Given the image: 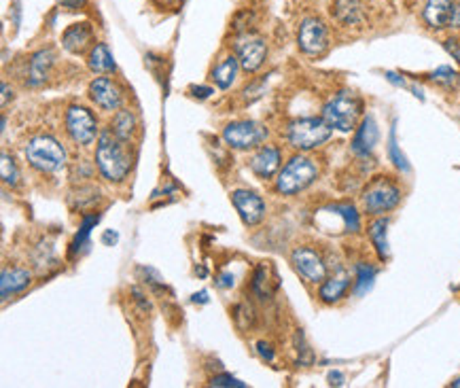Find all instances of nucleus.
<instances>
[{
    "label": "nucleus",
    "mask_w": 460,
    "mask_h": 388,
    "mask_svg": "<svg viewBox=\"0 0 460 388\" xmlns=\"http://www.w3.org/2000/svg\"><path fill=\"white\" fill-rule=\"evenodd\" d=\"M96 166L100 174L106 180H111V183H121V180H125L134 166V151H132L129 140L119 138L111 127L104 129L98 136Z\"/></svg>",
    "instance_id": "1"
},
{
    "label": "nucleus",
    "mask_w": 460,
    "mask_h": 388,
    "mask_svg": "<svg viewBox=\"0 0 460 388\" xmlns=\"http://www.w3.org/2000/svg\"><path fill=\"white\" fill-rule=\"evenodd\" d=\"M363 115V100L353 91H339L322 107V119L339 132H353Z\"/></svg>",
    "instance_id": "2"
},
{
    "label": "nucleus",
    "mask_w": 460,
    "mask_h": 388,
    "mask_svg": "<svg viewBox=\"0 0 460 388\" xmlns=\"http://www.w3.org/2000/svg\"><path fill=\"white\" fill-rule=\"evenodd\" d=\"M23 155L28 164L43 172V174H53L60 172L66 166V151L64 147L51 136H36L32 138L23 149Z\"/></svg>",
    "instance_id": "3"
},
{
    "label": "nucleus",
    "mask_w": 460,
    "mask_h": 388,
    "mask_svg": "<svg viewBox=\"0 0 460 388\" xmlns=\"http://www.w3.org/2000/svg\"><path fill=\"white\" fill-rule=\"evenodd\" d=\"M318 176V166L314 160L306 155H295L286 162V166L280 170L276 178V189L282 195H295L304 189H308Z\"/></svg>",
    "instance_id": "4"
},
{
    "label": "nucleus",
    "mask_w": 460,
    "mask_h": 388,
    "mask_svg": "<svg viewBox=\"0 0 460 388\" xmlns=\"http://www.w3.org/2000/svg\"><path fill=\"white\" fill-rule=\"evenodd\" d=\"M333 134V127L322 117H306L297 119L289 125V144L297 151H312L327 142Z\"/></svg>",
    "instance_id": "5"
},
{
    "label": "nucleus",
    "mask_w": 460,
    "mask_h": 388,
    "mask_svg": "<svg viewBox=\"0 0 460 388\" xmlns=\"http://www.w3.org/2000/svg\"><path fill=\"white\" fill-rule=\"evenodd\" d=\"M401 202V189L388 176H377L363 191V208L369 215H384L395 211Z\"/></svg>",
    "instance_id": "6"
},
{
    "label": "nucleus",
    "mask_w": 460,
    "mask_h": 388,
    "mask_svg": "<svg viewBox=\"0 0 460 388\" xmlns=\"http://www.w3.org/2000/svg\"><path fill=\"white\" fill-rule=\"evenodd\" d=\"M66 132L72 138V142L87 147L98 136V121L85 107H68L66 111Z\"/></svg>",
    "instance_id": "7"
},
{
    "label": "nucleus",
    "mask_w": 460,
    "mask_h": 388,
    "mask_svg": "<svg viewBox=\"0 0 460 388\" xmlns=\"http://www.w3.org/2000/svg\"><path fill=\"white\" fill-rule=\"evenodd\" d=\"M265 127L255 121H236L223 129V140L227 147L238 151H249L259 147L265 140Z\"/></svg>",
    "instance_id": "8"
},
{
    "label": "nucleus",
    "mask_w": 460,
    "mask_h": 388,
    "mask_svg": "<svg viewBox=\"0 0 460 388\" xmlns=\"http://www.w3.org/2000/svg\"><path fill=\"white\" fill-rule=\"evenodd\" d=\"M297 43L300 49L308 56H322L329 47V28L327 23L318 17H308L300 25V34H297Z\"/></svg>",
    "instance_id": "9"
},
{
    "label": "nucleus",
    "mask_w": 460,
    "mask_h": 388,
    "mask_svg": "<svg viewBox=\"0 0 460 388\" xmlns=\"http://www.w3.org/2000/svg\"><path fill=\"white\" fill-rule=\"evenodd\" d=\"M291 261L297 274L308 282H322L327 278V266H324L322 257L310 246H297L291 255Z\"/></svg>",
    "instance_id": "10"
},
{
    "label": "nucleus",
    "mask_w": 460,
    "mask_h": 388,
    "mask_svg": "<svg viewBox=\"0 0 460 388\" xmlns=\"http://www.w3.org/2000/svg\"><path fill=\"white\" fill-rule=\"evenodd\" d=\"M87 94H90V100L94 102L98 109L108 111V113L119 111L121 105H123L121 87L113 79H108V76H98V79H94L90 83Z\"/></svg>",
    "instance_id": "11"
},
{
    "label": "nucleus",
    "mask_w": 460,
    "mask_h": 388,
    "mask_svg": "<svg viewBox=\"0 0 460 388\" xmlns=\"http://www.w3.org/2000/svg\"><path fill=\"white\" fill-rule=\"evenodd\" d=\"M231 202L244 225H257L265 217V202L253 191L238 189L231 193Z\"/></svg>",
    "instance_id": "12"
},
{
    "label": "nucleus",
    "mask_w": 460,
    "mask_h": 388,
    "mask_svg": "<svg viewBox=\"0 0 460 388\" xmlns=\"http://www.w3.org/2000/svg\"><path fill=\"white\" fill-rule=\"evenodd\" d=\"M236 51H238V60H240V66L244 68L247 72H257L265 58H267V45L263 39H244L236 45Z\"/></svg>",
    "instance_id": "13"
},
{
    "label": "nucleus",
    "mask_w": 460,
    "mask_h": 388,
    "mask_svg": "<svg viewBox=\"0 0 460 388\" xmlns=\"http://www.w3.org/2000/svg\"><path fill=\"white\" fill-rule=\"evenodd\" d=\"M280 160H282V155H280V149H278V147H269V144L259 147L257 153L251 158V170H253L259 178H265V180H267V178H272V176L278 172Z\"/></svg>",
    "instance_id": "14"
},
{
    "label": "nucleus",
    "mask_w": 460,
    "mask_h": 388,
    "mask_svg": "<svg viewBox=\"0 0 460 388\" xmlns=\"http://www.w3.org/2000/svg\"><path fill=\"white\" fill-rule=\"evenodd\" d=\"M94 41V28L87 21L81 23H72L70 28L64 32L62 36V47L68 51V54H83V51L92 45Z\"/></svg>",
    "instance_id": "15"
},
{
    "label": "nucleus",
    "mask_w": 460,
    "mask_h": 388,
    "mask_svg": "<svg viewBox=\"0 0 460 388\" xmlns=\"http://www.w3.org/2000/svg\"><path fill=\"white\" fill-rule=\"evenodd\" d=\"M454 0H426L422 9V19L430 30H443L448 28V21L452 15Z\"/></svg>",
    "instance_id": "16"
},
{
    "label": "nucleus",
    "mask_w": 460,
    "mask_h": 388,
    "mask_svg": "<svg viewBox=\"0 0 460 388\" xmlns=\"http://www.w3.org/2000/svg\"><path fill=\"white\" fill-rule=\"evenodd\" d=\"M377 136L380 134H377L375 119L371 115L363 117V121L357 127V134L353 138V151L359 155V158H367V155H371V151L377 144Z\"/></svg>",
    "instance_id": "17"
},
{
    "label": "nucleus",
    "mask_w": 460,
    "mask_h": 388,
    "mask_svg": "<svg viewBox=\"0 0 460 388\" xmlns=\"http://www.w3.org/2000/svg\"><path fill=\"white\" fill-rule=\"evenodd\" d=\"M51 66H53V51L51 49L36 51V54L30 58V64H28V83L32 87L43 85L47 81L49 72H51Z\"/></svg>",
    "instance_id": "18"
},
{
    "label": "nucleus",
    "mask_w": 460,
    "mask_h": 388,
    "mask_svg": "<svg viewBox=\"0 0 460 388\" xmlns=\"http://www.w3.org/2000/svg\"><path fill=\"white\" fill-rule=\"evenodd\" d=\"M30 280H32L30 272L23 268L5 270L3 276H0V295H3V299H7L9 295L23 291L30 284Z\"/></svg>",
    "instance_id": "19"
},
{
    "label": "nucleus",
    "mask_w": 460,
    "mask_h": 388,
    "mask_svg": "<svg viewBox=\"0 0 460 388\" xmlns=\"http://www.w3.org/2000/svg\"><path fill=\"white\" fill-rule=\"evenodd\" d=\"M333 13L344 25H359L365 19V5L363 0H335Z\"/></svg>",
    "instance_id": "20"
},
{
    "label": "nucleus",
    "mask_w": 460,
    "mask_h": 388,
    "mask_svg": "<svg viewBox=\"0 0 460 388\" xmlns=\"http://www.w3.org/2000/svg\"><path fill=\"white\" fill-rule=\"evenodd\" d=\"M87 66L92 72L96 74H108V72H115V60H113V54L111 49H108L104 43H96L92 49H90V56H87Z\"/></svg>",
    "instance_id": "21"
},
{
    "label": "nucleus",
    "mask_w": 460,
    "mask_h": 388,
    "mask_svg": "<svg viewBox=\"0 0 460 388\" xmlns=\"http://www.w3.org/2000/svg\"><path fill=\"white\" fill-rule=\"evenodd\" d=\"M238 68H240V60L236 56H227L221 64H216L212 70V81L216 83V87L221 89L231 87L238 76Z\"/></svg>",
    "instance_id": "22"
},
{
    "label": "nucleus",
    "mask_w": 460,
    "mask_h": 388,
    "mask_svg": "<svg viewBox=\"0 0 460 388\" xmlns=\"http://www.w3.org/2000/svg\"><path fill=\"white\" fill-rule=\"evenodd\" d=\"M348 289H350V280L348 278H324L322 284H320L318 297L324 303H337L346 295Z\"/></svg>",
    "instance_id": "23"
},
{
    "label": "nucleus",
    "mask_w": 460,
    "mask_h": 388,
    "mask_svg": "<svg viewBox=\"0 0 460 388\" xmlns=\"http://www.w3.org/2000/svg\"><path fill=\"white\" fill-rule=\"evenodd\" d=\"M136 127H138L136 117H134V113L127 111V109H119L115 113V117H113V123H111V129L123 140H132L134 132H136Z\"/></svg>",
    "instance_id": "24"
},
{
    "label": "nucleus",
    "mask_w": 460,
    "mask_h": 388,
    "mask_svg": "<svg viewBox=\"0 0 460 388\" xmlns=\"http://www.w3.org/2000/svg\"><path fill=\"white\" fill-rule=\"evenodd\" d=\"M386 229H388V219H375L369 225V238L380 255V259H388V240H386Z\"/></svg>",
    "instance_id": "25"
},
{
    "label": "nucleus",
    "mask_w": 460,
    "mask_h": 388,
    "mask_svg": "<svg viewBox=\"0 0 460 388\" xmlns=\"http://www.w3.org/2000/svg\"><path fill=\"white\" fill-rule=\"evenodd\" d=\"M373 278H375V270L367 263H359L357 266V282H355V293L363 295L373 287Z\"/></svg>",
    "instance_id": "26"
},
{
    "label": "nucleus",
    "mask_w": 460,
    "mask_h": 388,
    "mask_svg": "<svg viewBox=\"0 0 460 388\" xmlns=\"http://www.w3.org/2000/svg\"><path fill=\"white\" fill-rule=\"evenodd\" d=\"M388 158H390V162L401 170V172H410V164H408V158L401 153V149H399V144H397V129H395V125H393V129H390V138H388Z\"/></svg>",
    "instance_id": "27"
},
{
    "label": "nucleus",
    "mask_w": 460,
    "mask_h": 388,
    "mask_svg": "<svg viewBox=\"0 0 460 388\" xmlns=\"http://www.w3.org/2000/svg\"><path fill=\"white\" fill-rule=\"evenodd\" d=\"M0 174H3V180L5 185H11L15 187L17 180H19V172H17V166H15V160L11 158L9 153H3V158H0Z\"/></svg>",
    "instance_id": "28"
},
{
    "label": "nucleus",
    "mask_w": 460,
    "mask_h": 388,
    "mask_svg": "<svg viewBox=\"0 0 460 388\" xmlns=\"http://www.w3.org/2000/svg\"><path fill=\"white\" fill-rule=\"evenodd\" d=\"M430 79L435 81V83H439V85H443V87H454L456 81H458V74H456V70L450 68V66H439L435 72L430 74Z\"/></svg>",
    "instance_id": "29"
},
{
    "label": "nucleus",
    "mask_w": 460,
    "mask_h": 388,
    "mask_svg": "<svg viewBox=\"0 0 460 388\" xmlns=\"http://www.w3.org/2000/svg\"><path fill=\"white\" fill-rule=\"evenodd\" d=\"M253 291L259 295V299L269 297V289H267V270L261 266L255 272V280H253Z\"/></svg>",
    "instance_id": "30"
},
{
    "label": "nucleus",
    "mask_w": 460,
    "mask_h": 388,
    "mask_svg": "<svg viewBox=\"0 0 460 388\" xmlns=\"http://www.w3.org/2000/svg\"><path fill=\"white\" fill-rule=\"evenodd\" d=\"M210 386H236V388H244L247 384L236 380V378H231V376H227V374H221V376H214V378L210 380Z\"/></svg>",
    "instance_id": "31"
},
{
    "label": "nucleus",
    "mask_w": 460,
    "mask_h": 388,
    "mask_svg": "<svg viewBox=\"0 0 460 388\" xmlns=\"http://www.w3.org/2000/svg\"><path fill=\"white\" fill-rule=\"evenodd\" d=\"M448 28H450V30H458V28H460V0H456L454 7H452V15H450V21H448Z\"/></svg>",
    "instance_id": "32"
},
{
    "label": "nucleus",
    "mask_w": 460,
    "mask_h": 388,
    "mask_svg": "<svg viewBox=\"0 0 460 388\" xmlns=\"http://www.w3.org/2000/svg\"><path fill=\"white\" fill-rule=\"evenodd\" d=\"M443 47H446V51H448V54H450L452 58L460 60V45H458L456 39H448V41H443Z\"/></svg>",
    "instance_id": "33"
},
{
    "label": "nucleus",
    "mask_w": 460,
    "mask_h": 388,
    "mask_svg": "<svg viewBox=\"0 0 460 388\" xmlns=\"http://www.w3.org/2000/svg\"><path fill=\"white\" fill-rule=\"evenodd\" d=\"M257 350H259V354L265 356L267 360H274V350H272V346H269V344L259 342V344H257Z\"/></svg>",
    "instance_id": "34"
},
{
    "label": "nucleus",
    "mask_w": 460,
    "mask_h": 388,
    "mask_svg": "<svg viewBox=\"0 0 460 388\" xmlns=\"http://www.w3.org/2000/svg\"><path fill=\"white\" fill-rule=\"evenodd\" d=\"M344 380H346V378H344L342 371H331V374H329V384H331V386H344Z\"/></svg>",
    "instance_id": "35"
},
{
    "label": "nucleus",
    "mask_w": 460,
    "mask_h": 388,
    "mask_svg": "<svg viewBox=\"0 0 460 388\" xmlns=\"http://www.w3.org/2000/svg\"><path fill=\"white\" fill-rule=\"evenodd\" d=\"M216 284H219L221 289H227V287H231V284H233V276H231V274H223Z\"/></svg>",
    "instance_id": "36"
},
{
    "label": "nucleus",
    "mask_w": 460,
    "mask_h": 388,
    "mask_svg": "<svg viewBox=\"0 0 460 388\" xmlns=\"http://www.w3.org/2000/svg\"><path fill=\"white\" fill-rule=\"evenodd\" d=\"M62 7H68V9H79L85 5V0H60Z\"/></svg>",
    "instance_id": "37"
},
{
    "label": "nucleus",
    "mask_w": 460,
    "mask_h": 388,
    "mask_svg": "<svg viewBox=\"0 0 460 388\" xmlns=\"http://www.w3.org/2000/svg\"><path fill=\"white\" fill-rule=\"evenodd\" d=\"M191 91H194V96H196V98H208V96L212 94V89H210V87H194Z\"/></svg>",
    "instance_id": "38"
},
{
    "label": "nucleus",
    "mask_w": 460,
    "mask_h": 388,
    "mask_svg": "<svg viewBox=\"0 0 460 388\" xmlns=\"http://www.w3.org/2000/svg\"><path fill=\"white\" fill-rule=\"evenodd\" d=\"M386 79H388L390 83H395V85H401V87L405 85V81L401 79V76H399L397 72H386Z\"/></svg>",
    "instance_id": "39"
},
{
    "label": "nucleus",
    "mask_w": 460,
    "mask_h": 388,
    "mask_svg": "<svg viewBox=\"0 0 460 388\" xmlns=\"http://www.w3.org/2000/svg\"><path fill=\"white\" fill-rule=\"evenodd\" d=\"M102 240H104V242H111V240L117 242V234H113V231H106V234L102 236Z\"/></svg>",
    "instance_id": "40"
},
{
    "label": "nucleus",
    "mask_w": 460,
    "mask_h": 388,
    "mask_svg": "<svg viewBox=\"0 0 460 388\" xmlns=\"http://www.w3.org/2000/svg\"><path fill=\"white\" fill-rule=\"evenodd\" d=\"M194 301H202V303H206V301H208V297H206V291H200V293H196V295H194Z\"/></svg>",
    "instance_id": "41"
},
{
    "label": "nucleus",
    "mask_w": 460,
    "mask_h": 388,
    "mask_svg": "<svg viewBox=\"0 0 460 388\" xmlns=\"http://www.w3.org/2000/svg\"><path fill=\"white\" fill-rule=\"evenodd\" d=\"M9 102V85L7 83H3V107Z\"/></svg>",
    "instance_id": "42"
},
{
    "label": "nucleus",
    "mask_w": 460,
    "mask_h": 388,
    "mask_svg": "<svg viewBox=\"0 0 460 388\" xmlns=\"http://www.w3.org/2000/svg\"><path fill=\"white\" fill-rule=\"evenodd\" d=\"M452 386H454V388H460V376H458V378H456V380L452 382Z\"/></svg>",
    "instance_id": "43"
}]
</instances>
